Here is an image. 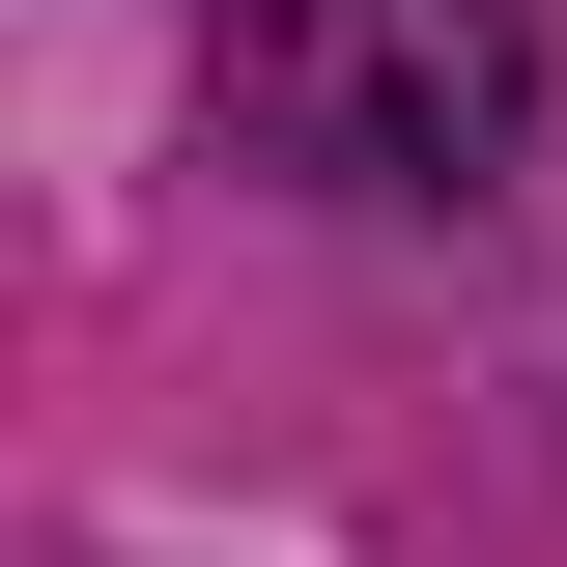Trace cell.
Returning <instances> with one entry per match:
<instances>
[{
	"instance_id": "1",
	"label": "cell",
	"mask_w": 567,
	"mask_h": 567,
	"mask_svg": "<svg viewBox=\"0 0 567 567\" xmlns=\"http://www.w3.org/2000/svg\"><path fill=\"white\" fill-rule=\"evenodd\" d=\"M199 114L284 199H483L539 142V0H199Z\"/></svg>"
}]
</instances>
